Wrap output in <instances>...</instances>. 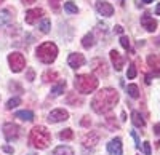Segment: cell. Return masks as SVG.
<instances>
[{
	"label": "cell",
	"mask_w": 160,
	"mask_h": 155,
	"mask_svg": "<svg viewBox=\"0 0 160 155\" xmlns=\"http://www.w3.org/2000/svg\"><path fill=\"white\" fill-rule=\"evenodd\" d=\"M118 102V93L112 88H102L93 96L91 99V109L96 114H108L114 109Z\"/></svg>",
	"instance_id": "6da1fadb"
},
{
	"label": "cell",
	"mask_w": 160,
	"mask_h": 155,
	"mask_svg": "<svg viewBox=\"0 0 160 155\" xmlns=\"http://www.w3.org/2000/svg\"><path fill=\"white\" fill-rule=\"evenodd\" d=\"M56 77H58V74L56 72H51V70H47L45 74H43V82H51V80H56Z\"/></svg>",
	"instance_id": "83f0119b"
},
{
	"label": "cell",
	"mask_w": 160,
	"mask_h": 155,
	"mask_svg": "<svg viewBox=\"0 0 160 155\" xmlns=\"http://www.w3.org/2000/svg\"><path fill=\"white\" fill-rule=\"evenodd\" d=\"M16 119H21L24 122H32L34 120V112L32 110H18L16 112Z\"/></svg>",
	"instance_id": "e0dca14e"
},
{
	"label": "cell",
	"mask_w": 160,
	"mask_h": 155,
	"mask_svg": "<svg viewBox=\"0 0 160 155\" xmlns=\"http://www.w3.org/2000/svg\"><path fill=\"white\" fill-rule=\"evenodd\" d=\"M131 136H133V139H135V146H136V149H139L141 147V143H139V138H138V134H136V131H131Z\"/></svg>",
	"instance_id": "d6a6232c"
},
{
	"label": "cell",
	"mask_w": 160,
	"mask_h": 155,
	"mask_svg": "<svg viewBox=\"0 0 160 155\" xmlns=\"http://www.w3.org/2000/svg\"><path fill=\"white\" fill-rule=\"evenodd\" d=\"M148 64L154 69L155 75H160V56H157V55H149V56H148Z\"/></svg>",
	"instance_id": "9a60e30c"
},
{
	"label": "cell",
	"mask_w": 160,
	"mask_h": 155,
	"mask_svg": "<svg viewBox=\"0 0 160 155\" xmlns=\"http://www.w3.org/2000/svg\"><path fill=\"white\" fill-rule=\"evenodd\" d=\"M51 155H74V150L69 147V146H59L53 150Z\"/></svg>",
	"instance_id": "d6986e66"
},
{
	"label": "cell",
	"mask_w": 160,
	"mask_h": 155,
	"mask_svg": "<svg viewBox=\"0 0 160 155\" xmlns=\"http://www.w3.org/2000/svg\"><path fill=\"white\" fill-rule=\"evenodd\" d=\"M96 10L99 15L106 16V18H109L114 15V7L109 3V2H106V0H98L96 2Z\"/></svg>",
	"instance_id": "9c48e42d"
},
{
	"label": "cell",
	"mask_w": 160,
	"mask_h": 155,
	"mask_svg": "<svg viewBox=\"0 0 160 155\" xmlns=\"http://www.w3.org/2000/svg\"><path fill=\"white\" fill-rule=\"evenodd\" d=\"M98 141H99V134H98V133H93V131H90V133H87V134L83 136V139H82V144H83V147L91 149V147H95V146L98 144Z\"/></svg>",
	"instance_id": "8fae6325"
},
{
	"label": "cell",
	"mask_w": 160,
	"mask_h": 155,
	"mask_svg": "<svg viewBox=\"0 0 160 155\" xmlns=\"http://www.w3.org/2000/svg\"><path fill=\"white\" fill-rule=\"evenodd\" d=\"M120 45H122V46L128 51V50H130V40H128V37H125V35L120 37Z\"/></svg>",
	"instance_id": "4dcf8cb0"
},
{
	"label": "cell",
	"mask_w": 160,
	"mask_h": 155,
	"mask_svg": "<svg viewBox=\"0 0 160 155\" xmlns=\"http://www.w3.org/2000/svg\"><path fill=\"white\" fill-rule=\"evenodd\" d=\"M35 55H37V59L40 62L51 64L53 61L56 59V56H58V46L53 42H43L42 45H38Z\"/></svg>",
	"instance_id": "277c9868"
},
{
	"label": "cell",
	"mask_w": 160,
	"mask_h": 155,
	"mask_svg": "<svg viewBox=\"0 0 160 155\" xmlns=\"http://www.w3.org/2000/svg\"><path fill=\"white\" fill-rule=\"evenodd\" d=\"M131 122H133V125L138 126V128H144V125H146L142 115H141L138 110H133V112H131Z\"/></svg>",
	"instance_id": "2e32d148"
},
{
	"label": "cell",
	"mask_w": 160,
	"mask_h": 155,
	"mask_svg": "<svg viewBox=\"0 0 160 155\" xmlns=\"http://www.w3.org/2000/svg\"><path fill=\"white\" fill-rule=\"evenodd\" d=\"M74 86H75V90L78 93L88 94V93H93L98 88V79L95 75H91V74L77 75L75 80H74Z\"/></svg>",
	"instance_id": "3957f363"
},
{
	"label": "cell",
	"mask_w": 160,
	"mask_h": 155,
	"mask_svg": "<svg viewBox=\"0 0 160 155\" xmlns=\"http://www.w3.org/2000/svg\"><path fill=\"white\" fill-rule=\"evenodd\" d=\"M72 138H74V131L71 128H66V130H62L59 133V139H62V141H71Z\"/></svg>",
	"instance_id": "cb8c5ba5"
},
{
	"label": "cell",
	"mask_w": 160,
	"mask_h": 155,
	"mask_svg": "<svg viewBox=\"0 0 160 155\" xmlns=\"http://www.w3.org/2000/svg\"><path fill=\"white\" fill-rule=\"evenodd\" d=\"M51 141V134L50 131L47 130L45 126L38 125V126H34L32 131L29 134V143L35 147V149H47L48 144Z\"/></svg>",
	"instance_id": "7a4b0ae2"
},
{
	"label": "cell",
	"mask_w": 160,
	"mask_h": 155,
	"mask_svg": "<svg viewBox=\"0 0 160 155\" xmlns=\"http://www.w3.org/2000/svg\"><path fill=\"white\" fill-rule=\"evenodd\" d=\"M154 42H155V45H157V46H160V37H157Z\"/></svg>",
	"instance_id": "ab89813d"
},
{
	"label": "cell",
	"mask_w": 160,
	"mask_h": 155,
	"mask_svg": "<svg viewBox=\"0 0 160 155\" xmlns=\"http://www.w3.org/2000/svg\"><path fill=\"white\" fill-rule=\"evenodd\" d=\"M48 3H50V7H51L53 11H59V8H61V0H48Z\"/></svg>",
	"instance_id": "f1b7e54d"
},
{
	"label": "cell",
	"mask_w": 160,
	"mask_h": 155,
	"mask_svg": "<svg viewBox=\"0 0 160 155\" xmlns=\"http://www.w3.org/2000/svg\"><path fill=\"white\" fill-rule=\"evenodd\" d=\"M68 104H72V106H77V104H82V98H77V93H69V96L66 98Z\"/></svg>",
	"instance_id": "603a6c76"
},
{
	"label": "cell",
	"mask_w": 160,
	"mask_h": 155,
	"mask_svg": "<svg viewBox=\"0 0 160 155\" xmlns=\"http://www.w3.org/2000/svg\"><path fill=\"white\" fill-rule=\"evenodd\" d=\"M144 3H151V2H154V0H142Z\"/></svg>",
	"instance_id": "b9f144b4"
},
{
	"label": "cell",
	"mask_w": 160,
	"mask_h": 155,
	"mask_svg": "<svg viewBox=\"0 0 160 155\" xmlns=\"http://www.w3.org/2000/svg\"><path fill=\"white\" fill-rule=\"evenodd\" d=\"M28 80H29V82H32V80H34V70H32V69H29V70H28Z\"/></svg>",
	"instance_id": "836d02e7"
},
{
	"label": "cell",
	"mask_w": 160,
	"mask_h": 155,
	"mask_svg": "<svg viewBox=\"0 0 160 155\" xmlns=\"http://www.w3.org/2000/svg\"><path fill=\"white\" fill-rule=\"evenodd\" d=\"M50 27H51V21L48 19V18H42L40 19V22H38V29H40V32H43V34H48L50 32Z\"/></svg>",
	"instance_id": "ffe728a7"
},
{
	"label": "cell",
	"mask_w": 160,
	"mask_h": 155,
	"mask_svg": "<svg viewBox=\"0 0 160 155\" xmlns=\"http://www.w3.org/2000/svg\"><path fill=\"white\" fill-rule=\"evenodd\" d=\"M10 21H11V11H10L8 8L0 10V27H2V26H5V24H8Z\"/></svg>",
	"instance_id": "ac0fdd59"
},
{
	"label": "cell",
	"mask_w": 160,
	"mask_h": 155,
	"mask_svg": "<svg viewBox=\"0 0 160 155\" xmlns=\"http://www.w3.org/2000/svg\"><path fill=\"white\" fill-rule=\"evenodd\" d=\"M2 2H3V0H0V3H2Z\"/></svg>",
	"instance_id": "ee69618b"
},
{
	"label": "cell",
	"mask_w": 160,
	"mask_h": 155,
	"mask_svg": "<svg viewBox=\"0 0 160 155\" xmlns=\"http://www.w3.org/2000/svg\"><path fill=\"white\" fill-rule=\"evenodd\" d=\"M43 15H45V13H43L42 8H32L29 11H26L24 19H26V22H28V24H35L38 19L43 18Z\"/></svg>",
	"instance_id": "ba28073f"
},
{
	"label": "cell",
	"mask_w": 160,
	"mask_h": 155,
	"mask_svg": "<svg viewBox=\"0 0 160 155\" xmlns=\"http://www.w3.org/2000/svg\"><path fill=\"white\" fill-rule=\"evenodd\" d=\"M114 31H115L117 34H122V32H123V27H122V26H115Z\"/></svg>",
	"instance_id": "e575fe53"
},
{
	"label": "cell",
	"mask_w": 160,
	"mask_h": 155,
	"mask_svg": "<svg viewBox=\"0 0 160 155\" xmlns=\"http://www.w3.org/2000/svg\"><path fill=\"white\" fill-rule=\"evenodd\" d=\"M141 26L148 31V32H154L155 29H157V21L152 18V16H149V15H144L142 18H141Z\"/></svg>",
	"instance_id": "4fadbf2b"
},
{
	"label": "cell",
	"mask_w": 160,
	"mask_h": 155,
	"mask_svg": "<svg viewBox=\"0 0 160 155\" xmlns=\"http://www.w3.org/2000/svg\"><path fill=\"white\" fill-rule=\"evenodd\" d=\"M64 90H66V82L61 80L58 85H55V86L51 88V94H53V96H59V94L64 93Z\"/></svg>",
	"instance_id": "44dd1931"
},
{
	"label": "cell",
	"mask_w": 160,
	"mask_h": 155,
	"mask_svg": "<svg viewBox=\"0 0 160 155\" xmlns=\"http://www.w3.org/2000/svg\"><path fill=\"white\" fill-rule=\"evenodd\" d=\"M127 77H128V79H135V77H136V67H135V64H130Z\"/></svg>",
	"instance_id": "f546056e"
},
{
	"label": "cell",
	"mask_w": 160,
	"mask_h": 155,
	"mask_svg": "<svg viewBox=\"0 0 160 155\" xmlns=\"http://www.w3.org/2000/svg\"><path fill=\"white\" fill-rule=\"evenodd\" d=\"M154 130H155V133H160V125H155Z\"/></svg>",
	"instance_id": "f35d334b"
},
{
	"label": "cell",
	"mask_w": 160,
	"mask_h": 155,
	"mask_svg": "<svg viewBox=\"0 0 160 155\" xmlns=\"http://www.w3.org/2000/svg\"><path fill=\"white\" fill-rule=\"evenodd\" d=\"M8 64H10V67L13 72H21L26 66V59L21 53H18V51H13V53L8 55Z\"/></svg>",
	"instance_id": "5b68a950"
},
{
	"label": "cell",
	"mask_w": 160,
	"mask_h": 155,
	"mask_svg": "<svg viewBox=\"0 0 160 155\" xmlns=\"http://www.w3.org/2000/svg\"><path fill=\"white\" fill-rule=\"evenodd\" d=\"M19 131H21V128L15 123H5L3 125V136L7 141H16L19 138Z\"/></svg>",
	"instance_id": "8992f818"
},
{
	"label": "cell",
	"mask_w": 160,
	"mask_h": 155,
	"mask_svg": "<svg viewBox=\"0 0 160 155\" xmlns=\"http://www.w3.org/2000/svg\"><path fill=\"white\" fill-rule=\"evenodd\" d=\"M64 10L68 11V13H72V15H75V13H78V8H77V5L74 3V2H66L64 3Z\"/></svg>",
	"instance_id": "484cf974"
},
{
	"label": "cell",
	"mask_w": 160,
	"mask_h": 155,
	"mask_svg": "<svg viewBox=\"0 0 160 155\" xmlns=\"http://www.w3.org/2000/svg\"><path fill=\"white\" fill-rule=\"evenodd\" d=\"M108 152H109V155H122V153H123L122 139H120V138H114L112 141H109Z\"/></svg>",
	"instance_id": "30bf717a"
},
{
	"label": "cell",
	"mask_w": 160,
	"mask_h": 155,
	"mask_svg": "<svg viewBox=\"0 0 160 155\" xmlns=\"http://www.w3.org/2000/svg\"><path fill=\"white\" fill-rule=\"evenodd\" d=\"M142 149H144V155H152V152H151V143H149V141H144V143H142Z\"/></svg>",
	"instance_id": "1f68e13d"
},
{
	"label": "cell",
	"mask_w": 160,
	"mask_h": 155,
	"mask_svg": "<svg viewBox=\"0 0 160 155\" xmlns=\"http://www.w3.org/2000/svg\"><path fill=\"white\" fill-rule=\"evenodd\" d=\"M19 104H21V99H19V98H11V99L7 102V109L11 110V109H15V107L19 106Z\"/></svg>",
	"instance_id": "4316f807"
},
{
	"label": "cell",
	"mask_w": 160,
	"mask_h": 155,
	"mask_svg": "<svg viewBox=\"0 0 160 155\" xmlns=\"http://www.w3.org/2000/svg\"><path fill=\"white\" fill-rule=\"evenodd\" d=\"M21 2L24 3V5H31V3H34L35 0H21Z\"/></svg>",
	"instance_id": "74e56055"
},
{
	"label": "cell",
	"mask_w": 160,
	"mask_h": 155,
	"mask_svg": "<svg viewBox=\"0 0 160 155\" xmlns=\"http://www.w3.org/2000/svg\"><path fill=\"white\" fill-rule=\"evenodd\" d=\"M111 61H112V66L115 67V70H122L123 69V58L118 51L112 50L111 51Z\"/></svg>",
	"instance_id": "5bb4252c"
},
{
	"label": "cell",
	"mask_w": 160,
	"mask_h": 155,
	"mask_svg": "<svg viewBox=\"0 0 160 155\" xmlns=\"http://www.w3.org/2000/svg\"><path fill=\"white\" fill-rule=\"evenodd\" d=\"M82 45H83V48H91L95 45V37H93V34H87L82 38Z\"/></svg>",
	"instance_id": "7402d4cb"
},
{
	"label": "cell",
	"mask_w": 160,
	"mask_h": 155,
	"mask_svg": "<svg viewBox=\"0 0 160 155\" xmlns=\"http://www.w3.org/2000/svg\"><path fill=\"white\" fill-rule=\"evenodd\" d=\"M155 15H160V3H158L157 8H155Z\"/></svg>",
	"instance_id": "60d3db41"
},
{
	"label": "cell",
	"mask_w": 160,
	"mask_h": 155,
	"mask_svg": "<svg viewBox=\"0 0 160 155\" xmlns=\"http://www.w3.org/2000/svg\"><path fill=\"white\" fill-rule=\"evenodd\" d=\"M3 150H5L7 153H13V149H11L10 146H3Z\"/></svg>",
	"instance_id": "8d00e7d4"
},
{
	"label": "cell",
	"mask_w": 160,
	"mask_h": 155,
	"mask_svg": "<svg viewBox=\"0 0 160 155\" xmlns=\"http://www.w3.org/2000/svg\"><path fill=\"white\" fill-rule=\"evenodd\" d=\"M82 125H83V126H88V125H90V120H88V117H83V120H82Z\"/></svg>",
	"instance_id": "d590c367"
},
{
	"label": "cell",
	"mask_w": 160,
	"mask_h": 155,
	"mask_svg": "<svg viewBox=\"0 0 160 155\" xmlns=\"http://www.w3.org/2000/svg\"><path fill=\"white\" fill-rule=\"evenodd\" d=\"M68 64L72 69H78V67H82L85 64V56L80 55V53H72V55H69Z\"/></svg>",
	"instance_id": "7c38bea8"
},
{
	"label": "cell",
	"mask_w": 160,
	"mask_h": 155,
	"mask_svg": "<svg viewBox=\"0 0 160 155\" xmlns=\"http://www.w3.org/2000/svg\"><path fill=\"white\" fill-rule=\"evenodd\" d=\"M127 93L131 96V98H139V88L136 86V85H128L127 86Z\"/></svg>",
	"instance_id": "d4e9b609"
},
{
	"label": "cell",
	"mask_w": 160,
	"mask_h": 155,
	"mask_svg": "<svg viewBox=\"0 0 160 155\" xmlns=\"http://www.w3.org/2000/svg\"><path fill=\"white\" fill-rule=\"evenodd\" d=\"M28 155H35V153H28Z\"/></svg>",
	"instance_id": "7bdbcfd3"
},
{
	"label": "cell",
	"mask_w": 160,
	"mask_h": 155,
	"mask_svg": "<svg viewBox=\"0 0 160 155\" xmlns=\"http://www.w3.org/2000/svg\"><path fill=\"white\" fill-rule=\"evenodd\" d=\"M68 119H69V112L64 110V109H55V110H51L50 115H48V120L51 123H59V122H64Z\"/></svg>",
	"instance_id": "52a82bcc"
}]
</instances>
